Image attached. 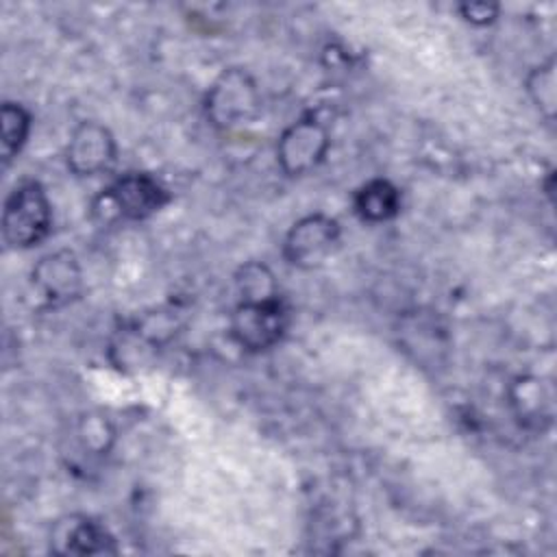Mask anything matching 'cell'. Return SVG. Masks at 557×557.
<instances>
[{
    "label": "cell",
    "mask_w": 557,
    "mask_h": 557,
    "mask_svg": "<svg viewBox=\"0 0 557 557\" xmlns=\"http://www.w3.org/2000/svg\"><path fill=\"white\" fill-rule=\"evenodd\" d=\"M52 222L50 200L37 181L15 187L2 209V237L11 248H30L39 244Z\"/></svg>",
    "instance_id": "obj_1"
},
{
    "label": "cell",
    "mask_w": 557,
    "mask_h": 557,
    "mask_svg": "<svg viewBox=\"0 0 557 557\" xmlns=\"http://www.w3.org/2000/svg\"><path fill=\"white\" fill-rule=\"evenodd\" d=\"M261 96L255 78L242 67L224 70L207 91L205 111L215 128H235L257 117Z\"/></svg>",
    "instance_id": "obj_2"
},
{
    "label": "cell",
    "mask_w": 557,
    "mask_h": 557,
    "mask_svg": "<svg viewBox=\"0 0 557 557\" xmlns=\"http://www.w3.org/2000/svg\"><path fill=\"white\" fill-rule=\"evenodd\" d=\"M287 324L289 311L278 294L263 300H239L231 315V335L242 348L261 352L278 344Z\"/></svg>",
    "instance_id": "obj_3"
},
{
    "label": "cell",
    "mask_w": 557,
    "mask_h": 557,
    "mask_svg": "<svg viewBox=\"0 0 557 557\" xmlns=\"http://www.w3.org/2000/svg\"><path fill=\"white\" fill-rule=\"evenodd\" d=\"M339 244V222L324 213H311L294 222L283 242L285 259L300 270L320 268Z\"/></svg>",
    "instance_id": "obj_4"
},
{
    "label": "cell",
    "mask_w": 557,
    "mask_h": 557,
    "mask_svg": "<svg viewBox=\"0 0 557 557\" xmlns=\"http://www.w3.org/2000/svg\"><path fill=\"white\" fill-rule=\"evenodd\" d=\"M329 146L331 137L326 126L315 117H300L281 133L276 161L287 176H302L322 163Z\"/></svg>",
    "instance_id": "obj_5"
},
{
    "label": "cell",
    "mask_w": 557,
    "mask_h": 557,
    "mask_svg": "<svg viewBox=\"0 0 557 557\" xmlns=\"http://www.w3.org/2000/svg\"><path fill=\"white\" fill-rule=\"evenodd\" d=\"M170 200L168 189L146 172H128L113 181L107 191L98 198L104 207L126 220H146Z\"/></svg>",
    "instance_id": "obj_6"
},
{
    "label": "cell",
    "mask_w": 557,
    "mask_h": 557,
    "mask_svg": "<svg viewBox=\"0 0 557 557\" xmlns=\"http://www.w3.org/2000/svg\"><path fill=\"white\" fill-rule=\"evenodd\" d=\"M115 159V139L111 131L98 122H81L65 146L67 168L76 176H94L104 170Z\"/></svg>",
    "instance_id": "obj_7"
},
{
    "label": "cell",
    "mask_w": 557,
    "mask_h": 557,
    "mask_svg": "<svg viewBox=\"0 0 557 557\" xmlns=\"http://www.w3.org/2000/svg\"><path fill=\"white\" fill-rule=\"evenodd\" d=\"M33 285L50 305H65L81 294V265L70 250L44 255L33 268Z\"/></svg>",
    "instance_id": "obj_8"
},
{
    "label": "cell",
    "mask_w": 557,
    "mask_h": 557,
    "mask_svg": "<svg viewBox=\"0 0 557 557\" xmlns=\"http://www.w3.org/2000/svg\"><path fill=\"white\" fill-rule=\"evenodd\" d=\"M50 546L59 555H107L117 553L115 537L87 516L59 518L50 533Z\"/></svg>",
    "instance_id": "obj_9"
},
{
    "label": "cell",
    "mask_w": 557,
    "mask_h": 557,
    "mask_svg": "<svg viewBox=\"0 0 557 557\" xmlns=\"http://www.w3.org/2000/svg\"><path fill=\"white\" fill-rule=\"evenodd\" d=\"M509 405L516 420L535 431H544L553 420V394L537 376H518L509 385Z\"/></svg>",
    "instance_id": "obj_10"
},
{
    "label": "cell",
    "mask_w": 557,
    "mask_h": 557,
    "mask_svg": "<svg viewBox=\"0 0 557 557\" xmlns=\"http://www.w3.org/2000/svg\"><path fill=\"white\" fill-rule=\"evenodd\" d=\"M352 207L363 222H387L400 209V191L387 178H372L355 191Z\"/></svg>",
    "instance_id": "obj_11"
},
{
    "label": "cell",
    "mask_w": 557,
    "mask_h": 557,
    "mask_svg": "<svg viewBox=\"0 0 557 557\" xmlns=\"http://www.w3.org/2000/svg\"><path fill=\"white\" fill-rule=\"evenodd\" d=\"M0 157L9 165L17 157L30 133V113L17 102H4L0 109Z\"/></svg>",
    "instance_id": "obj_12"
},
{
    "label": "cell",
    "mask_w": 557,
    "mask_h": 557,
    "mask_svg": "<svg viewBox=\"0 0 557 557\" xmlns=\"http://www.w3.org/2000/svg\"><path fill=\"white\" fill-rule=\"evenodd\" d=\"M555 59H548L546 63L531 70L527 76V94L537 107V111L546 120H555L557 111V89H555Z\"/></svg>",
    "instance_id": "obj_13"
},
{
    "label": "cell",
    "mask_w": 557,
    "mask_h": 557,
    "mask_svg": "<svg viewBox=\"0 0 557 557\" xmlns=\"http://www.w3.org/2000/svg\"><path fill=\"white\" fill-rule=\"evenodd\" d=\"M237 289L242 294V300H263L270 296H276L274 274L265 263L250 261L239 268L237 276Z\"/></svg>",
    "instance_id": "obj_14"
},
{
    "label": "cell",
    "mask_w": 557,
    "mask_h": 557,
    "mask_svg": "<svg viewBox=\"0 0 557 557\" xmlns=\"http://www.w3.org/2000/svg\"><path fill=\"white\" fill-rule=\"evenodd\" d=\"M81 440L87 448L96 450V453H102L109 448V442L113 437V431L109 429V422L104 418H98V416H89L81 422Z\"/></svg>",
    "instance_id": "obj_15"
},
{
    "label": "cell",
    "mask_w": 557,
    "mask_h": 557,
    "mask_svg": "<svg viewBox=\"0 0 557 557\" xmlns=\"http://www.w3.org/2000/svg\"><path fill=\"white\" fill-rule=\"evenodd\" d=\"M498 4L492 2H463L459 4V13L466 22L474 26H487L498 17Z\"/></svg>",
    "instance_id": "obj_16"
}]
</instances>
